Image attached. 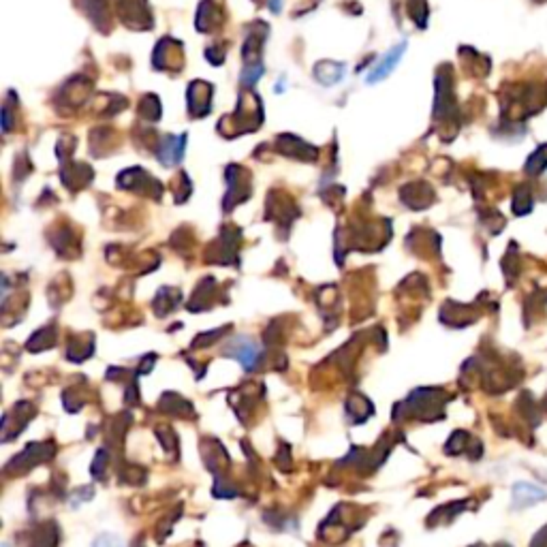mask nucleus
Wrapping results in <instances>:
<instances>
[{
    "instance_id": "nucleus-1",
    "label": "nucleus",
    "mask_w": 547,
    "mask_h": 547,
    "mask_svg": "<svg viewBox=\"0 0 547 547\" xmlns=\"http://www.w3.org/2000/svg\"><path fill=\"white\" fill-rule=\"evenodd\" d=\"M229 355H233L246 370H252V368L259 363L261 351H259V347H257L255 342H250V340H237L235 347L229 349Z\"/></svg>"
},
{
    "instance_id": "nucleus-2",
    "label": "nucleus",
    "mask_w": 547,
    "mask_h": 547,
    "mask_svg": "<svg viewBox=\"0 0 547 547\" xmlns=\"http://www.w3.org/2000/svg\"><path fill=\"white\" fill-rule=\"evenodd\" d=\"M404 50H406V46L404 43H400V46H396L394 50H389V54L378 62L376 67H374V71L370 73V77H368V83H374V81H381V79H385L389 73H392V69L400 62V58H402V54H404Z\"/></svg>"
},
{
    "instance_id": "nucleus-3",
    "label": "nucleus",
    "mask_w": 547,
    "mask_h": 547,
    "mask_svg": "<svg viewBox=\"0 0 547 547\" xmlns=\"http://www.w3.org/2000/svg\"><path fill=\"white\" fill-rule=\"evenodd\" d=\"M186 137H165V144L158 148V158L162 165H176L182 158Z\"/></svg>"
},
{
    "instance_id": "nucleus-4",
    "label": "nucleus",
    "mask_w": 547,
    "mask_h": 547,
    "mask_svg": "<svg viewBox=\"0 0 547 547\" xmlns=\"http://www.w3.org/2000/svg\"><path fill=\"white\" fill-rule=\"evenodd\" d=\"M261 73H263V67H261V64H259V67H257V64H252L250 69L246 67L244 73H242V81L246 83V86H252V83H255V81L259 79Z\"/></svg>"
},
{
    "instance_id": "nucleus-5",
    "label": "nucleus",
    "mask_w": 547,
    "mask_h": 547,
    "mask_svg": "<svg viewBox=\"0 0 547 547\" xmlns=\"http://www.w3.org/2000/svg\"><path fill=\"white\" fill-rule=\"evenodd\" d=\"M95 547H124V545H122V541H120L118 536H113V534H103V536L97 539Z\"/></svg>"
}]
</instances>
